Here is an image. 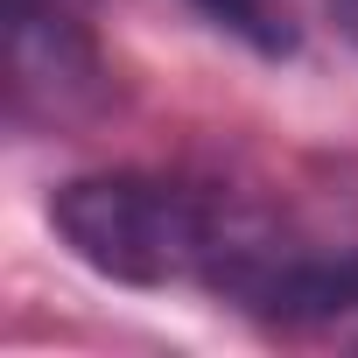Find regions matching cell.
Segmentation results:
<instances>
[{"label":"cell","instance_id":"obj_3","mask_svg":"<svg viewBox=\"0 0 358 358\" xmlns=\"http://www.w3.org/2000/svg\"><path fill=\"white\" fill-rule=\"evenodd\" d=\"M197 8H204L218 29H232L239 43H253L260 57H288V50H295V29H288V15H281V0H197Z\"/></svg>","mask_w":358,"mask_h":358},{"label":"cell","instance_id":"obj_1","mask_svg":"<svg viewBox=\"0 0 358 358\" xmlns=\"http://www.w3.org/2000/svg\"><path fill=\"white\" fill-rule=\"evenodd\" d=\"M50 225L64 232V246L127 288H211V295H239L253 281V267L274 253V225L197 190L176 176H148V169H113V176H78L50 197Z\"/></svg>","mask_w":358,"mask_h":358},{"label":"cell","instance_id":"obj_4","mask_svg":"<svg viewBox=\"0 0 358 358\" xmlns=\"http://www.w3.org/2000/svg\"><path fill=\"white\" fill-rule=\"evenodd\" d=\"M330 8H337V22H344V29L358 36V0H330Z\"/></svg>","mask_w":358,"mask_h":358},{"label":"cell","instance_id":"obj_2","mask_svg":"<svg viewBox=\"0 0 358 358\" xmlns=\"http://www.w3.org/2000/svg\"><path fill=\"white\" fill-rule=\"evenodd\" d=\"M8 92L15 120H71L99 99V50L71 0H8Z\"/></svg>","mask_w":358,"mask_h":358}]
</instances>
